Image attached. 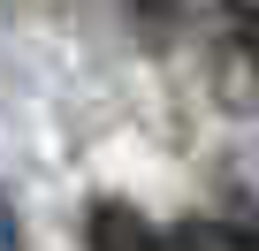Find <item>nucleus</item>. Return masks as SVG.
Instances as JSON below:
<instances>
[{"label":"nucleus","mask_w":259,"mask_h":251,"mask_svg":"<svg viewBox=\"0 0 259 251\" xmlns=\"http://www.w3.org/2000/svg\"><path fill=\"white\" fill-rule=\"evenodd\" d=\"M92 251H176V236H160L138 206L99 198V206H92Z\"/></svg>","instance_id":"nucleus-1"},{"label":"nucleus","mask_w":259,"mask_h":251,"mask_svg":"<svg viewBox=\"0 0 259 251\" xmlns=\"http://www.w3.org/2000/svg\"><path fill=\"white\" fill-rule=\"evenodd\" d=\"M0 251H23V228H16V206L0 198Z\"/></svg>","instance_id":"nucleus-4"},{"label":"nucleus","mask_w":259,"mask_h":251,"mask_svg":"<svg viewBox=\"0 0 259 251\" xmlns=\"http://www.w3.org/2000/svg\"><path fill=\"white\" fill-rule=\"evenodd\" d=\"M221 99H229L236 114H251V107H259V69H251V46H236V54H229V69H221Z\"/></svg>","instance_id":"nucleus-3"},{"label":"nucleus","mask_w":259,"mask_h":251,"mask_svg":"<svg viewBox=\"0 0 259 251\" xmlns=\"http://www.w3.org/2000/svg\"><path fill=\"white\" fill-rule=\"evenodd\" d=\"M221 8H229V16H236V23H244V31L259 38V0H221Z\"/></svg>","instance_id":"nucleus-5"},{"label":"nucleus","mask_w":259,"mask_h":251,"mask_svg":"<svg viewBox=\"0 0 259 251\" xmlns=\"http://www.w3.org/2000/svg\"><path fill=\"white\" fill-rule=\"evenodd\" d=\"M176 251H259V236L221 228V221H191V228H176Z\"/></svg>","instance_id":"nucleus-2"}]
</instances>
